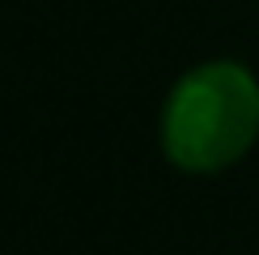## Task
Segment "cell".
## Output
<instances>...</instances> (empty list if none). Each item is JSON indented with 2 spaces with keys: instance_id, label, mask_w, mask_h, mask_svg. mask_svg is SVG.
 <instances>
[{
  "instance_id": "obj_1",
  "label": "cell",
  "mask_w": 259,
  "mask_h": 255,
  "mask_svg": "<svg viewBox=\"0 0 259 255\" xmlns=\"http://www.w3.org/2000/svg\"><path fill=\"white\" fill-rule=\"evenodd\" d=\"M161 153L187 175H221L259 141V81L234 60L187 68L161 102Z\"/></svg>"
}]
</instances>
